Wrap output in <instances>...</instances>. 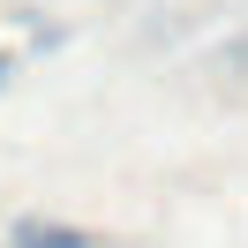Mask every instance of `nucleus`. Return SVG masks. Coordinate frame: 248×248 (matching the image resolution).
<instances>
[{
	"instance_id": "f257e3e1",
	"label": "nucleus",
	"mask_w": 248,
	"mask_h": 248,
	"mask_svg": "<svg viewBox=\"0 0 248 248\" xmlns=\"http://www.w3.org/2000/svg\"><path fill=\"white\" fill-rule=\"evenodd\" d=\"M8 248H98L91 233H76V226H23Z\"/></svg>"
},
{
	"instance_id": "f03ea898",
	"label": "nucleus",
	"mask_w": 248,
	"mask_h": 248,
	"mask_svg": "<svg viewBox=\"0 0 248 248\" xmlns=\"http://www.w3.org/2000/svg\"><path fill=\"white\" fill-rule=\"evenodd\" d=\"M0 83H8V61H0Z\"/></svg>"
}]
</instances>
